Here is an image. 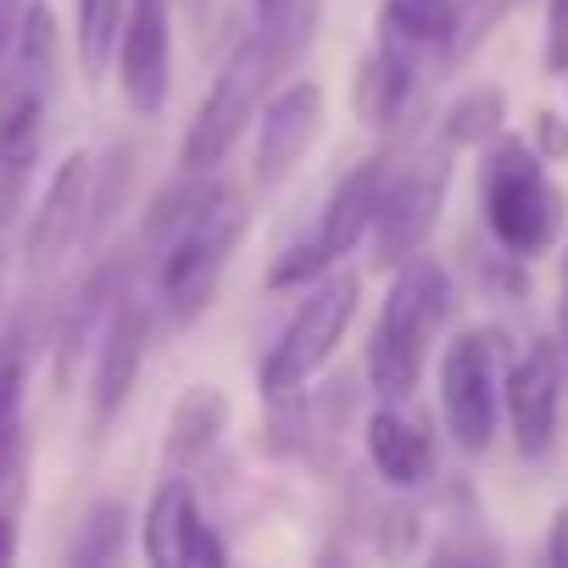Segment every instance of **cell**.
Listing matches in <instances>:
<instances>
[{"instance_id":"cell-1","label":"cell","mask_w":568,"mask_h":568,"mask_svg":"<svg viewBox=\"0 0 568 568\" xmlns=\"http://www.w3.org/2000/svg\"><path fill=\"white\" fill-rule=\"evenodd\" d=\"M390 291L368 335V385L379 402H407L424 379L429 346L452 313V278L435 256H407L390 267Z\"/></svg>"},{"instance_id":"cell-2","label":"cell","mask_w":568,"mask_h":568,"mask_svg":"<svg viewBox=\"0 0 568 568\" xmlns=\"http://www.w3.org/2000/svg\"><path fill=\"white\" fill-rule=\"evenodd\" d=\"M479 206L507 256H540L562 229V190L546 179L535 145L524 140H490L479 168Z\"/></svg>"},{"instance_id":"cell-3","label":"cell","mask_w":568,"mask_h":568,"mask_svg":"<svg viewBox=\"0 0 568 568\" xmlns=\"http://www.w3.org/2000/svg\"><path fill=\"white\" fill-rule=\"evenodd\" d=\"M245 223H251L245 217V201L234 190L212 184L206 201L168 234V251H162V296H168V307H173L179 324H190L212 302L229 256L245 240Z\"/></svg>"},{"instance_id":"cell-4","label":"cell","mask_w":568,"mask_h":568,"mask_svg":"<svg viewBox=\"0 0 568 568\" xmlns=\"http://www.w3.org/2000/svg\"><path fill=\"white\" fill-rule=\"evenodd\" d=\"M278 68H284V57H278V45L262 29L245 34L229 51V62L217 68V79H212V90H206V101H201V112H195V123L184 134V173H212L234 151V140L256 118V106H262V95H267Z\"/></svg>"},{"instance_id":"cell-5","label":"cell","mask_w":568,"mask_h":568,"mask_svg":"<svg viewBox=\"0 0 568 568\" xmlns=\"http://www.w3.org/2000/svg\"><path fill=\"white\" fill-rule=\"evenodd\" d=\"M357 296H363V278L335 267L318 273V284L307 291V302L291 313V324L278 329L267 363H262V396H296L341 346V335L357 318Z\"/></svg>"},{"instance_id":"cell-6","label":"cell","mask_w":568,"mask_h":568,"mask_svg":"<svg viewBox=\"0 0 568 568\" xmlns=\"http://www.w3.org/2000/svg\"><path fill=\"white\" fill-rule=\"evenodd\" d=\"M446 151H424V156H413L396 173L385 168V190H379V206H374V223H368L374 267H396V262L418 256L424 240L435 234L440 206H446V184H452Z\"/></svg>"},{"instance_id":"cell-7","label":"cell","mask_w":568,"mask_h":568,"mask_svg":"<svg viewBox=\"0 0 568 568\" xmlns=\"http://www.w3.org/2000/svg\"><path fill=\"white\" fill-rule=\"evenodd\" d=\"M440 413L452 440L479 457L496 440V418H501V374H496V335L485 329H463L446 357H440Z\"/></svg>"},{"instance_id":"cell-8","label":"cell","mask_w":568,"mask_h":568,"mask_svg":"<svg viewBox=\"0 0 568 568\" xmlns=\"http://www.w3.org/2000/svg\"><path fill=\"white\" fill-rule=\"evenodd\" d=\"M118 90L140 118H156L173 90V12L168 0H129L118 29Z\"/></svg>"},{"instance_id":"cell-9","label":"cell","mask_w":568,"mask_h":568,"mask_svg":"<svg viewBox=\"0 0 568 568\" xmlns=\"http://www.w3.org/2000/svg\"><path fill=\"white\" fill-rule=\"evenodd\" d=\"M501 407H507L518 452L524 457H546L551 440H557V413H562V368H557L551 341H529V352L507 363Z\"/></svg>"},{"instance_id":"cell-10","label":"cell","mask_w":568,"mask_h":568,"mask_svg":"<svg viewBox=\"0 0 568 568\" xmlns=\"http://www.w3.org/2000/svg\"><path fill=\"white\" fill-rule=\"evenodd\" d=\"M324 129V84L302 79L291 90H278L262 106V134H256V184L273 190L296 173V162L307 156V145Z\"/></svg>"},{"instance_id":"cell-11","label":"cell","mask_w":568,"mask_h":568,"mask_svg":"<svg viewBox=\"0 0 568 568\" xmlns=\"http://www.w3.org/2000/svg\"><path fill=\"white\" fill-rule=\"evenodd\" d=\"M90 184H95V162L84 156V151H73L62 168H57V179L45 184V195H40V212H34V223H29V245H23V256H29V273H45V267H57L79 240H84V217H90Z\"/></svg>"},{"instance_id":"cell-12","label":"cell","mask_w":568,"mask_h":568,"mask_svg":"<svg viewBox=\"0 0 568 568\" xmlns=\"http://www.w3.org/2000/svg\"><path fill=\"white\" fill-rule=\"evenodd\" d=\"M145 341H151V313H145L134 296H118V302H112V318H106V329H101L95 379H90L95 429H106V424L123 413V402L134 396L140 363H145Z\"/></svg>"},{"instance_id":"cell-13","label":"cell","mask_w":568,"mask_h":568,"mask_svg":"<svg viewBox=\"0 0 568 568\" xmlns=\"http://www.w3.org/2000/svg\"><path fill=\"white\" fill-rule=\"evenodd\" d=\"M379 190H385V156L357 162V168L335 184V195H329V206H324V217H318V234L307 240L313 256H318L324 267H335L341 256H352V251L368 240V223H374Z\"/></svg>"},{"instance_id":"cell-14","label":"cell","mask_w":568,"mask_h":568,"mask_svg":"<svg viewBox=\"0 0 568 568\" xmlns=\"http://www.w3.org/2000/svg\"><path fill=\"white\" fill-rule=\"evenodd\" d=\"M363 440H368V463L396 490H413V485H424L435 474V440H429V429L418 418L402 413V402H379Z\"/></svg>"},{"instance_id":"cell-15","label":"cell","mask_w":568,"mask_h":568,"mask_svg":"<svg viewBox=\"0 0 568 568\" xmlns=\"http://www.w3.org/2000/svg\"><path fill=\"white\" fill-rule=\"evenodd\" d=\"M34 162H40V101L18 95L0 112V229L23 212Z\"/></svg>"},{"instance_id":"cell-16","label":"cell","mask_w":568,"mask_h":568,"mask_svg":"<svg viewBox=\"0 0 568 568\" xmlns=\"http://www.w3.org/2000/svg\"><path fill=\"white\" fill-rule=\"evenodd\" d=\"M463 23V0H379V45L418 62V51L452 45Z\"/></svg>"},{"instance_id":"cell-17","label":"cell","mask_w":568,"mask_h":568,"mask_svg":"<svg viewBox=\"0 0 568 568\" xmlns=\"http://www.w3.org/2000/svg\"><path fill=\"white\" fill-rule=\"evenodd\" d=\"M413 57H402V51H390V45H374L368 57H363V68H357V79H352V106H357V118L368 123V129H390L396 118H402V106H407V95H413Z\"/></svg>"},{"instance_id":"cell-18","label":"cell","mask_w":568,"mask_h":568,"mask_svg":"<svg viewBox=\"0 0 568 568\" xmlns=\"http://www.w3.org/2000/svg\"><path fill=\"white\" fill-rule=\"evenodd\" d=\"M229 424V396L217 385H190L179 402H173V418H168V463H195Z\"/></svg>"},{"instance_id":"cell-19","label":"cell","mask_w":568,"mask_h":568,"mask_svg":"<svg viewBox=\"0 0 568 568\" xmlns=\"http://www.w3.org/2000/svg\"><path fill=\"white\" fill-rule=\"evenodd\" d=\"M23 402H29V341H0V485H12L23 463Z\"/></svg>"},{"instance_id":"cell-20","label":"cell","mask_w":568,"mask_h":568,"mask_svg":"<svg viewBox=\"0 0 568 568\" xmlns=\"http://www.w3.org/2000/svg\"><path fill=\"white\" fill-rule=\"evenodd\" d=\"M501 123H507V95H501L496 84H474V90H463V95L446 106L440 134H446L452 151H457V145H490V140L501 134Z\"/></svg>"},{"instance_id":"cell-21","label":"cell","mask_w":568,"mask_h":568,"mask_svg":"<svg viewBox=\"0 0 568 568\" xmlns=\"http://www.w3.org/2000/svg\"><path fill=\"white\" fill-rule=\"evenodd\" d=\"M195 513V496L184 479H162L151 507H145V557L156 568H173L179 562V535H184V518Z\"/></svg>"},{"instance_id":"cell-22","label":"cell","mask_w":568,"mask_h":568,"mask_svg":"<svg viewBox=\"0 0 568 568\" xmlns=\"http://www.w3.org/2000/svg\"><path fill=\"white\" fill-rule=\"evenodd\" d=\"M123 540H129V507H123V501H101V507L79 524V540L68 546V562H73V568L118 562Z\"/></svg>"},{"instance_id":"cell-23","label":"cell","mask_w":568,"mask_h":568,"mask_svg":"<svg viewBox=\"0 0 568 568\" xmlns=\"http://www.w3.org/2000/svg\"><path fill=\"white\" fill-rule=\"evenodd\" d=\"M123 12H129V0H79V62L90 79L106 73V62L118 51Z\"/></svg>"},{"instance_id":"cell-24","label":"cell","mask_w":568,"mask_h":568,"mask_svg":"<svg viewBox=\"0 0 568 568\" xmlns=\"http://www.w3.org/2000/svg\"><path fill=\"white\" fill-rule=\"evenodd\" d=\"M23 62L29 73H57V12L45 7V0H34V7H23Z\"/></svg>"},{"instance_id":"cell-25","label":"cell","mask_w":568,"mask_h":568,"mask_svg":"<svg viewBox=\"0 0 568 568\" xmlns=\"http://www.w3.org/2000/svg\"><path fill=\"white\" fill-rule=\"evenodd\" d=\"M179 562H195V568H223L229 562V546L212 535V524L201 513L184 518V535H179Z\"/></svg>"},{"instance_id":"cell-26","label":"cell","mask_w":568,"mask_h":568,"mask_svg":"<svg viewBox=\"0 0 568 568\" xmlns=\"http://www.w3.org/2000/svg\"><path fill=\"white\" fill-rule=\"evenodd\" d=\"M546 68L568 73V0L546 7Z\"/></svg>"},{"instance_id":"cell-27","label":"cell","mask_w":568,"mask_h":568,"mask_svg":"<svg viewBox=\"0 0 568 568\" xmlns=\"http://www.w3.org/2000/svg\"><path fill=\"white\" fill-rule=\"evenodd\" d=\"M535 156L546 162H562L568 156V123L557 118V112H535Z\"/></svg>"},{"instance_id":"cell-28","label":"cell","mask_w":568,"mask_h":568,"mask_svg":"<svg viewBox=\"0 0 568 568\" xmlns=\"http://www.w3.org/2000/svg\"><path fill=\"white\" fill-rule=\"evenodd\" d=\"M546 562L568 568V507L551 513V535H546Z\"/></svg>"},{"instance_id":"cell-29","label":"cell","mask_w":568,"mask_h":568,"mask_svg":"<svg viewBox=\"0 0 568 568\" xmlns=\"http://www.w3.org/2000/svg\"><path fill=\"white\" fill-rule=\"evenodd\" d=\"M551 352H557V368H562V385H568V291H562L557 318H551Z\"/></svg>"},{"instance_id":"cell-30","label":"cell","mask_w":568,"mask_h":568,"mask_svg":"<svg viewBox=\"0 0 568 568\" xmlns=\"http://www.w3.org/2000/svg\"><path fill=\"white\" fill-rule=\"evenodd\" d=\"M18 557V535H12V524L0 518V562H12Z\"/></svg>"},{"instance_id":"cell-31","label":"cell","mask_w":568,"mask_h":568,"mask_svg":"<svg viewBox=\"0 0 568 568\" xmlns=\"http://www.w3.org/2000/svg\"><path fill=\"white\" fill-rule=\"evenodd\" d=\"M184 12H190V23H195V29H206V12H212V0H184Z\"/></svg>"},{"instance_id":"cell-32","label":"cell","mask_w":568,"mask_h":568,"mask_svg":"<svg viewBox=\"0 0 568 568\" xmlns=\"http://www.w3.org/2000/svg\"><path fill=\"white\" fill-rule=\"evenodd\" d=\"M562 273H568V256H562Z\"/></svg>"},{"instance_id":"cell-33","label":"cell","mask_w":568,"mask_h":568,"mask_svg":"<svg viewBox=\"0 0 568 568\" xmlns=\"http://www.w3.org/2000/svg\"><path fill=\"white\" fill-rule=\"evenodd\" d=\"M496 7H507V0H496Z\"/></svg>"}]
</instances>
